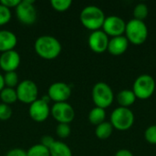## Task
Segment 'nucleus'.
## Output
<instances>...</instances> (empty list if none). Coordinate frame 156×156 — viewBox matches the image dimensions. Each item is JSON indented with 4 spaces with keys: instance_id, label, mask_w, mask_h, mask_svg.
Instances as JSON below:
<instances>
[{
    "instance_id": "obj_1",
    "label": "nucleus",
    "mask_w": 156,
    "mask_h": 156,
    "mask_svg": "<svg viewBox=\"0 0 156 156\" xmlns=\"http://www.w3.org/2000/svg\"><path fill=\"white\" fill-rule=\"evenodd\" d=\"M35 52L38 57L46 60L57 58L62 50L60 42L52 36L44 35L37 37L34 44Z\"/></svg>"
},
{
    "instance_id": "obj_2",
    "label": "nucleus",
    "mask_w": 156,
    "mask_h": 156,
    "mask_svg": "<svg viewBox=\"0 0 156 156\" xmlns=\"http://www.w3.org/2000/svg\"><path fill=\"white\" fill-rule=\"evenodd\" d=\"M106 16L104 12L96 5L84 7L80 15V20L84 27L92 31L100 30L102 27Z\"/></svg>"
},
{
    "instance_id": "obj_3",
    "label": "nucleus",
    "mask_w": 156,
    "mask_h": 156,
    "mask_svg": "<svg viewBox=\"0 0 156 156\" xmlns=\"http://www.w3.org/2000/svg\"><path fill=\"white\" fill-rule=\"evenodd\" d=\"M125 34L129 43L140 46L144 44L148 37V27L144 21L133 18L126 23Z\"/></svg>"
},
{
    "instance_id": "obj_4",
    "label": "nucleus",
    "mask_w": 156,
    "mask_h": 156,
    "mask_svg": "<svg viewBox=\"0 0 156 156\" xmlns=\"http://www.w3.org/2000/svg\"><path fill=\"white\" fill-rule=\"evenodd\" d=\"M92 101L95 107L106 109L110 107L114 100V94L112 88L105 82H97L91 90Z\"/></svg>"
},
{
    "instance_id": "obj_5",
    "label": "nucleus",
    "mask_w": 156,
    "mask_h": 156,
    "mask_svg": "<svg viewBox=\"0 0 156 156\" xmlns=\"http://www.w3.org/2000/svg\"><path fill=\"white\" fill-rule=\"evenodd\" d=\"M155 87L154 79L148 74H143L134 80L132 90L136 98L140 100H147L154 93Z\"/></svg>"
},
{
    "instance_id": "obj_6",
    "label": "nucleus",
    "mask_w": 156,
    "mask_h": 156,
    "mask_svg": "<svg viewBox=\"0 0 156 156\" xmlns=\"http://www.w3.org/2000/svg\"><path fill=\"white\" fill-rule=\"evenodd\" d=\"M113 129L127 131L134 123V114L129 108L118 107L111 114V122Z\"/></svg>"
},
{
    "instance_id": "obj_7",
    "label": "nucleus",
    "mask_w": 156,
    "mask_h": 156,
    "mask_svg": "<svg viewBox=\"0 0 156 156\" xmlns=\"http://www.w3.org/2000/svg\"><path fill=\"white\" fill-rule=\"evenodd\" d=\"M17 101L25 104H31L37 100L38 88L31 80H24L16 88Z\"/></svg>"
},
{
    "instance_id": "obj_8",
    "label": "nucleus",
    "mask_w": 156,
    "mask_h": 156,
    "mask_svg": "<svg viewBox=\"0 0 156 156\" xmlns=\"http://www.w3.org/2000/svg\"><path fill=\"white\" fill-rule=\"evenodd\" d=\"M16 14L18 21L24 25H33L37 20V9L35 7V2L33 0L20 1L16 7Z\"/></svg>"
},
{
    "instance_id": "obj_9",
    "label": "nucleus",
    "mask_w": 156,
    "mask_h": 156,
    "mask_svg": "<svg viewBox=\"0 0 156 156\" xmlns=\"http://www.w3.org/2000/svg\"><path fill=\"white\" fill-rule=\"evenodd\" d=\"M50 114L58 123L69 124L75 118V111L68 102L54 103L50 109Z\"/></svg>"
},
{
    "instance_id": "obj_10",
    "label": "nucleus",
    "mask_w": 156,
    "mask_h": 156,
    "mask_svg": "<svg viewBox=\"0 0 156 156\" xmlns=\"http://www.w3.org/2000/svg\"><path fill=\"white\" fill-rule=\"evenodd\" d=\"M126 23L125 21L118 16H107L104 20L102 26V31L109 37H120L125 33Z\"/></svg>"
},
{
    "instance_id": "obj_11",
    "label": "nucleus",
    "mask_w": 156,
    "mask_h": 156,
    "mask_svg": "<svg viewBox=\"0 0 156 156\" xmlns=\"http://www.w3.org/2000/svg\"><path fill=\"white\" fill-rule=\"evenodd\" d=\"M47 95L55 103L66 102L71 95V88L65 82H54L48 87Z\"/></svg>"
},
{
    "instance_id": "obj_12",
    "label": "nucleus",
    "mask_w": 156,
    "mask_h": 156,
    "mask_svg": "<svg viewBox=\"0 0 156 156\" xmlns=\"http://www.w3.org/2000/svg\"><path fill=\"white\" fill-rule=\"evenodd\" d=\"M29 116L37 122H45L50 115V107L48 101L44 99H37L29 105Z\"/></svg>"
},
{
    "instance_id": "obj_13",
    "label": "nucleus",
    "mask_w": 156,
    "mask_h": 156,
    "mask_svg": "<svg viewBox=\"0 0 156 156\" xmlns=\"http://www.w3.org/2000/svg\"><path fill=\"white\" fill-rule=\"evenodd\" d=\"M109 41V37L100 29L90 33L88 38V45L94 53L101 54L108 49Z\"/></svg>"
},
{
    "instance_id": "obj_14",
    "label": "nucleus",
    "mask_w": 156,
    "mask_h": 156,
    "mask_svg": "<svg viewBox=\"0 0 156 156\" xmlns=\"http://www.w3.org/2000/svg\"><path fill=\"white\" fill-rule=\"evenodd\" d=\"M21 63V58L15 49L9 50L0 55V68L5 72L16 71Z\"/></svg>"
},
{
    "instance_id": "obj_15",
    "label": "nucleus",
    "mask_w": 156,
    "mask_h": 156,
    "mask_svg": "<svg viewBox=\"0 0 156 156\" xmlns=\"http://www.w3.org/2000/svg\"><path fill=\"white\" fill-rule=\"evenodd\" d=\"M129 47V41L126 37L120 36L115 37L110 39L108 45V51L110 54L113 56H120L122 55Z\"/></svg>"
},
{
    "instance_id": "obj_16",
    "label": "nucleus",
    "mask_w": 156,
    "mask_h": 156,
    "mask_svg": "<svg viewBox=\"0 0 156 156\" xmlns=\"http://www.w3.org/2000/svg\"><path fill=\"white\" fill-rule=\"evenodd\" d=\"M17 44L16 36L9 30H0V52L13 50Z\"/></svg>"
},
{
    "instance_id": "obj_17",
    "label": "nucleus",
    "mask_w": 156,
    "mask_h": 156,
    "mask_svg": "<svg viewBox=\"0 0 156 156\" xmlns=\"http://www.w3.org/2000/svg\"><path fill=\"white\" fill-rule=\"evenodd\" d=\"M136 99L135 94L131 90H122L117 94V101L120 107L129 108L135 102Z\"/></svg>"
},
{
    "instance_id": "obj_18",
    "label": "nucleus",
    "mask_w": 156,
    "mask_h": 156,
    "mask_svg": "<svg viewBox=\"0 0 156 156\" xmlns=\"http://www.w3.org/2000/svg\"><path fill=\"white\" fill-rule=\"evenodd\" d=\"M48 150L50 156H72L70 148L63 142L55 141V143Z\"/></svg>"
},
{
    "instance_id": "obj_19",
    "label": "nucleus",
    "mask_w": 156,
    "mask_h": 156,
    "mask_svg": "<svg viewBox=\"0 0 156 156\" xmlns=\"http://www.w3.org/2000/svg\"><path fill=\"white\" fill-rule=\"evenodd\" d=\"M113 133V127L110 122H104L96 126L95 135L100 140H107L112 136Z\"/></svg>"
},
{
    "instance_id": "obj_20",
    "label": "nucleus",
    "mask_w": 156,
    "mask_h": 156,
    "mask_svg": "<svg viewBox=\"0 0 156 156\" xmlns=\"http://www.w3.org/2000/svg\"><path fill=\"white\" fill-rule=\"evenodd\" d=\"M89 121L91 124L93 125H99L102 122H105L106 118V112L104 109L99 108V107H94L91 109V111L89 113Z\"/></svg>"
},
{
    "instance_id": "obj_21",
    "label": "nucleus",
    "mask_w": 156,
    "mask_h": 156,
    "mask_svg": "<svg viewBox=\"0 0 156 156\" xmlns=\"http://www.w3.org/2000/svg\"><path fill=\"white\" fill-rule=\"evenodd\" d=\"M0 100L2 101V103H5L9 106L11 104L15 103L17 101V95H16V89L5 87L0 91Z\"/></svg>"
},
{
    "instance_id": "obj_22",
    "label": "nucleus",
    "mask_w": 156,
    "mask_h": 156,
    "mask_svg": "<svg viewBox=\"0 0 156 156\" xmlns=\"http://www.w3.org/2000/svg\"><path fill=\"white\" fill-rule=\"evenodd\" d=\"M148 14H149V8L147 5H145L144 3H140L136 5L133 9L134 19H137L140 21H144L148 16Z\"/></svg>"
},
{
    "instance_id": "obj_23",
    "label": "nucleus",
    "mask_w": 156,
    "mask_h": 156,
    "mask_svg": "<svg viewBox=\"0 0 156 156\" xmlns=\"http://www.w3.org/2000/svg\"><path fill=\"white\" fill-rule=\"evenodd\" d=\"M27 156H50L48 148L43 146L40 144H35L31 146L27 151Z\"/></svg>"
},
{
    "instance_id": "obj_24",
    "label": "nucleus",
    "mask_w": 156,
    "mask_h": 156,
    "mask_svg": "<svg viewBox=\"0 0 156 156\" xmlns=\"http://www.w3.org/2000/svg\"><path fill=\"white\" fill-rule=\"evenodd\" d=\"M4 81H5V87L6 88H12L15 89L19 84V79L18 75L16 71L12 72H5L4 75Z\"/></svg>"
},
{
    "instance_id": "obj_25",
    "label": "nucleus",
    "mask_w": 156,
    "mask_h": 156,
    "mask_svg": "<svg viewBox=\"0 0 156 156\" xmlns=\"http://www.w3.org/2000/svg\"><path fill=\"white\" fill-rule=\"evenodd\" d=\"M71 4H72L71 0H51L50 1L51 6L53 7V9H55L58 12L67 11L70 7Z\"/></svg>"
},
{
    "instance_id": "obj_26",
    "label": "nucleus",
    "mask_w": 156,
    "mask_h": 156,
    "mask_svg": "<svg viewBox=\"0 0 156 156\" xmlns=\"http://www.w3.org/2000/svg\"><path fill=\"white\" fill-rule=\"evenodd\" d=\"M56 133L59 138H62V139L68 138L71 133V128H70L69 124L58 123L56 128Z\"/></svg>"
},
{
    "instance_id": "obj_27",
    "label": "nucleus",
    "mask_w": 156,
    "mask_h": 156,
    "mask_svg": "<svg viewBox=\"0 0 156 156\" xmlns=\"http://www.w3.org/2000/svg\"><path fill=\"white\" fill-rule=\"evenodd\" d=\"M11 11L9 8L0 4V27L6 25L11 19Z\"/></svg>"
},
{
    "instance_id": "obj_28",
    "label": "nucleus",
    "mask_w": 156,
    "mask_h": 156,
    "mask_svg": "<svg viewBox=\"0 0 156 156\" xmlns=\"http://www.w3.org/2000/svg\"><path fill=\"white\" fill-rule=\"evenodd\" d=\"M144 138L145 140L151 144H156V124L149 126L144 132Z\"/></svg>"
},
{
    "instance_id": "obj_29",
    "label": "nucleus",
    "mask_w": 156,
    "mask_h": 156,
    "mask_svg": "<svg viewBox=\"0 0 156 156\" xmlns=\"http://www.w3.org/2000/svg\"><path fill=\"white\" fill-rule=\"evenodd\" d=\"M12 109L9 105L0 103V121H7L12 116Z\"/></svg>"
},
{
    "instance_id": "obj_30",
    "label": "nucleus",
    "mask_w": 156,
    "mask_h": 156,
    "mask_svg": "<svg viewBox=\"0 0 156 156\" xmlns=\"http://www.w3.org/2000/svg\"><path fill=\"white\" fill-rule=\"evenodd\" d=\"M55 143V140L53 137L49 136V135H45L41 138V141H40V144H42L43 146L47 147V148H50L52 146V144Z\"/></svg>"
},
{
    "instance_id": "obj_31",
    "label": "nucleus",
    "mask_w": 156,
    "mask_h": 156,
    "mask_svg": "<svg viewBox=\"0 0 156 156\" xmlns=\"http://www.w3.org/2000/svg\"><path fill=\"white\" fill-rule=\"evenodd\" d=\"M20 3L19 0H1L0 4L3 5L4 6L7 7V8H16L18 4Z\"/></svg>"
},
{
    "instance_id": "obj_32",
    "label": "nucleus",
    "mask_w": 156,
    "mask_h": 156,
    "mask_svg": "<svg viewBox=\"0 0 156 156\" xmlns=\"http://www.w3.org/2000/svg\"><path fill=\"white\" fill-rule=\"evenodd\" d=\"M5 156H27V152L19 149V148H16V149H12L10 150Z\"/></svg>"
},
{
    "instance_id": "obj_33",
    "label": "nucleus",
    "mask_w": 156,
    "mask_h": 156,
    "mask_svg": "<svg viewBox=\"0 0 156 156\" xmlns=\"http://www.w3.org/2000/svg\"><path fill=\"white\" fill-rule=\"evenodd\" d=\"M114 156H133V154L131 151H129L127 149H121L116 152Z\"/></svg>"
},
{
    "instance_id": "obj_34",
    "label": "nucleus",
    "mask_w": 156,
    "mask_h": 156,
    "mask_svg": "<svg viewBox=\"0 0 156 156\" xmlns=\"http://www.w3.org/2000/svg\"><path fill=\"white\" fill-rule=\"evenodd\" d=\"M5 88V81H4V76L0 74V91Z\"/></svg>"
}]
</instances>
